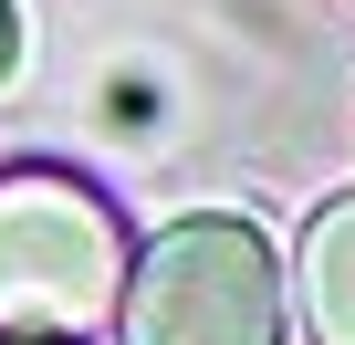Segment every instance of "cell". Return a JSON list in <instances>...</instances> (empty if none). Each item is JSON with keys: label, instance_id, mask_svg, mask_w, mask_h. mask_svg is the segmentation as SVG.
Wrapping results in <instances>:
<instances>
[{"label": "cell", "instance_id": "2", "mask_svg": "<svg viewBox=\"0 0 355 345\" xmlns=\"http://www.w3.org/2000/svg\"><path fill=\"white\" fill-rule=\"evenodd\" d=\"M115 345H293V283L261 220L189 210L136 241L115 293Z\"/></svg>", "mask_w": 355, "mask_h": 345}, {"label": "cell", "instance_id": "3", "mask_svg": "<svg viewBox=\"0 0 355 345\" xmlns=\"http://www.w3.org/2000/svg\"><path fill=\"white\" fill-rule=\"evenodd\" d=\"M282 283H293V314H303L313 345H355V189L324 199V210L303 220Z\"/></svg>", "mask_w": 355, "mask_h": 345}, {"label": "cell", "instance_id": "4", "mask_svg": "<svg viewBox=\"0 0 355 345\" xmlns=\"http://www.w3.org/2000/svg\"><path fill=\"white\" fill-rule=\"evenodd\" d=\"M11 63H21V11L0 0V84H11Z\"/></svg>", "mask_w": 355, "mask_h": 345}, {"label": "cell", "instance_id": "1", "mask_svg": "<svg viewBox=\"0 0 355 345\" xmlns=\"http://www.w3.org/2000/svg\"><path fill=\"white\" fill-rule=\"evenodd\" d=\"M136 230L73 167H0V345H94Z\"/></svg>", "mask_w": 355, "mask_h": 345}]
</instances>
